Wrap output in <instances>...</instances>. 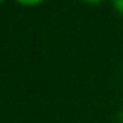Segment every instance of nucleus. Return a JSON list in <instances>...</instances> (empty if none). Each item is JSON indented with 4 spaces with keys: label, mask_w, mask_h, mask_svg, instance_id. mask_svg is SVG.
Wrapping results in <instances>:
<instances>
[{
    "label": "nucleus",
    "mask_w": 123,
    "mask_h": 123,
    "mask_svg": "<svg viewBox=\"0 0 123 123\" xmlns=\"http://www.w3.org/2000/svg\"><path fill=\"white\" fill-rule=\"evenodd\" d=\"M19 2L20 5H25V6H34V5H39V3L45 2V0H16Z\"/></svg>",
    "instance_id": "obj_1"
},
{
    "label": "nucleus",
    "mask_w": 123,
    "mask_h": 123,
    "mask_svg": "<svg viewBox=\"0 0 123 123\" xmlns=\"http://www.w3.org/2000/svg\"><path fill=\"white\" fill-rule=\"evenodd\" d=\"M112 3H114V8L117 9L120 14H123V0H114Z\"/></svg>",
    "instance_id": "obj_2"
},
{
    "label": "nucleus",
    "mask_w": 123,
    "mask_h": 123,
    "mask_svg": "<svg viewBox=\"0 0 123 123\" xmlns=\"http://www.w3.org/2000/svg\"><path fill=\"white\" fill-rule=\"evenodd\" d=\"M83 2H87V3H100L103 0H83Z\"/></svg>",
    "instance_id": "obj_3"
},
{
    "label": "nucleus",
    "mask_w": 123,
    "mask_h": 123,
    "mask_svg": "<svg viewBox=\"0 0 123 123\" xmlns=\"http://www.w3.org/2000/svg\"><path fill=\"white\" fill-rule=\"evenodd\" d=\"M3 2H5V0H0V3H3Z\"/></svg>",
    "instance_id": "obj_4"
}]
</instances>
